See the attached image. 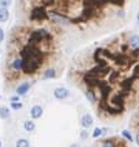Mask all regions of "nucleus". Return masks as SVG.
Returning a JSON list of instances; mask_svg holds the SVG:
<instances>
[{
	"label": "nucleus",
	"mask_w": 139,
	"mask_h": 147,
	"mask_svg": "<svg viewBox=\"0 0 139 147\" xmlns=\"http://www.w3.org/2000/svg\"><path fill=\"white\" fill-rule=\"evenodd\" d=\"M48 18V13L45 10V6L44 5H39L36 8L33 9V11L30 14V20L33 21H42V20H45Z\"/></svg>",
	"instance_id": "nucleus-1"
},
{
	"label": "nucleus",
	"mask_w": 139,
	"mask_h": 147,
	"mask_svg": "<svg viewBox=\"0 0 139 147\" xmlns=\"http://www.w3.org/2000/svg\"><path fill=\"white\" fill-rule=\"evenodd\" d=\"M93 117L89 113H85V115L82 116V119H80V125H82L83 130H87V128H89L91 125H93Z\"/></svg>",
	"instance_id": "nucleus-2"
},
{
	"label": "nucleus",
	"mask_w": 139,
	"mask_h": 147,
	"mask_svg": "<svg viewBox=\"0 0 139 147\" xmlns=\"http://www.w3.org/2000/svg\"><path fill=\"white\" fill-rule=\"evenodd\" d=\"M69 96V90H67L65 87H58L54 90V97L58 100H64Z\"/></svg>",
	"instance_id": "nucleus-3"
},
{
	"label": "nucleus",
	"mask_w": 139,
	"mask_h": 147,
	"mask_svg": "<svg viewBox=\"0 0 139 147\" xmlns=\"http://www.w3.org/2000/svg\"><path fill=\"white\" fill-rule=\"evenodd\" d=\"M43 107L40 105H34L33 107L30 109V116H31V119H40V117L43 116Z\"/></svg>",
	"instance_id": "nucleus-4"
},
{
	"label": "nucleus",
	"mask_w": 139,
	"mask_h": 147,
	"mask_svg": "<svg viewBox=\"0 0 139 147\" xmlns=\"http://www.w3.org/2000/svg\"><path fill=\"white\" fill-rule=\"evenodd\" d=\"M29 90H30V84L29 82H23L21 85H19L16 87V94H18V96H20V95H25Z\"/></svg>",
	"instance_id": "nucleus-5"
},
{
	"label": "nucleus",
	"mask_w": 139,
	"mask_h": 147,
	"mask_svg": "<svg viewBox=\"0 0 139 147\" xmlns=\"http://www.w3.org/2000/svg\"><path fill=\"white\" fill-rule=\"evenodd\" d=\"M129 46L133 50H139V35H133L129 39Z\"/></svg>",
	"instance_id": "nucleus-6"
},
{
	"label": "nucleus",
	"mask_w": 139,
	"mask_h": 147,
	"mask_svg": "<svg viewBox=\"0 0 139 147\" xmlns=\"http://www.w3.org/2000/svg\"><path fill=\"white\" fill-rule=\"evenodd\" d=\"M10 69L13 70V71H20L21 70V59L20 57H16V59H14V60L12 61V64H10Z\"/></svg>",
	"instance_id": "nucleus-7"
},
{
	"label": "nucleus",
	"mask_w": 139,
	"mask_h": 147,
	"mask_svg": "<svg viewBox=\"0 0 139 147\" xmlns=\"http://www.w3.org/2000/svg\"><path fill=\"white\" fill-rule=\"evenodd\" d=\"M55 76H57V71H55V69L50 67V69H46V70H45V72H44L43 79H44V80H49V79H54Z\"/></svg>",
	"instance_id": "nucleus-8"
},
{
	"label": "nucleus",
	"mask_w": 139,
	"mask_h": 147,
	"mask_svg": "<svg viewBox=\"0 0 139 147\" xmlns=\"http://www.w3.org/2000/svg\"><path fill=\"white\" fill-rule=\"evenodd\" d=\"M23 127H24V130H25V131L30 132V131H34V130H35V123L33 122L31 120H27V121L24 122Z\"/></svg>",
	"instance_id": "nucleus-9"
},
{
	"label": "nucleus",
	"mask_w": 139,
	"mask_h": 147,
	"mask_svg": "<svg viewBox=\"0 0 139 147\" xmlns=\"http://www.w3.org/2000/svg\"><path fill=\"white\" fill-rule=\"evenodd\" d=\"M9 19V11L8 9L0 8V23H5Z\"/></svg>",
	"instance_id": "nucleus-10"
},
{
	"label": "nucleus",
	"mask_w": 139,
	"mask_h": 147,
	"mask_svg": "<svg viewBox=\"0 0 139 147\" xmlns=\"http://www.w3.org/2000/svg\"><path fill=\"white\" fill-rule=\"evenodd\" d=\"M10 117V110L8 107H0V119L3 120H8Z\"/></svg>",
	"instance_id": "nucleus-11"
},
{
	"label": "nucleus",
	"mask_w": 139,
	"mask_h": 147,
	"mask_svg": "<svg viewBox=\"0 0 139 147\" xmlns=\"http://www.w3.org/2000/svg\"><path fill=\"white\" fill-rule=\"evenodd\" d=\"M16 147H30V143L25 138H19L16 141Z\"/></svg>",
	"instance_id": "nucleus-12"
},
{
	"label": "nucleus",
	"mask_w": 139,
	"mask_h": 147,
	"mask_svg": "<svg viewBox=\"0 0 139 147\" xmlns=\"http://www.w3.org/2000/svg\"><path fill=\"white\" fill-rule=\"evenodd\" d=\"M85 96L88 97V100L91 101V102H94V101H97V95L93 92L91 90H88L87 92H85Z\"/></svg>",
	"instance_id": "nucleus-13"
},
{
	"label": "nucleus",
	"mask_w": 139,
	"mask_h": 147,
	"mask_svg": "<svg viewBox=\"0 0 139 147\" xmlns=\"http://www.w3.org/2000/svg\"><path fill=\"white\" fill-rule=\"evenodd\" d=\"M10 107H12V110H15V111H19V110L23 109V104L19 101V102H12L10 104Z\"/></svg>",
	"instance_id": "nucleus-14"
},
{
	"label": "nucleus",
	"mask_w": 139,
	"mask_h": 147,
	"mask_svg": "<svg viewBox=\"0 0 139 147\" xmlns=\"http://www.w3.org/2000/svg\"><path fill=\"white\" fill-rule=\"evenodd\" d=\"M102 147H117V145L114 143L113 140H105V141L102 143Z\"/></svg>",
	"instance_id": "nucleus-15"
},
{
	"label": "nucleus",
	"mask_w": 139,
	"mask_h": 147,
	"mask_svg": "<svg viewBox=\"0 0 139 147\" xmlns=\"http://www.w3.org/2000/svg\"><path fill=\"white\" fill-rule=\"evenodd\" d=\"M102 135H103V132H102V128H100V127H95V128H94L93 135H91V136H93L94 138H98V137H100Z\"/></svg>",
	"instance_id": "nucleus-16"
},
{
	"label": "nucleus",
	"mask_w": 139,
	"mask_h": 147,
	"mask_svg": "<svg viewBox=\"0 0 139 147\" xmlns=\"http://www.w3.org/2000/svg\"><path fill=\"white\" fill-rule=\"evenodd\" d=\"M122 135H123V137H125L129 142H133V137H132V135H130V132H129V131L123 130V131H122Z\"/></svg>",
	"instance_id": "nucleus-17"
},
{
	"label": "nucleus",
	"mask_w": 139,
	"mask_h": 147,
	"mask_svg": "<svg viewBox=\"0 0 139 147\" xmlns=\"http://www.w3.org/2000/svg\"><path fill=\"white\" fill-rule=\"evenodd\" d=\"M88 136H89V134H88L87 130H83L82 132H80V138H82V140H87Z\"/></svg>",
	"instance_id": "nucleus-18"
},
{
	"label": "nucleus",
	"mask_w": 139,
	"mask_h": 147,
	"mask_svg": "<svg viewBox=\"0 0 139 147\" xmlns=\"http://www.w3.org/2000/svg\"><path fill=\"white\" fill-rule=\"evenodd\" d=\"M4 39H5V32H4V30H3L1 28H0V42L4 41Z\"/></svg>",
	"instance_id": "nucleus-19"
},
{
	"label": "nucleus",
	"mask_w": 139,
	"mask_h": 147,
	"mask_svg": "<svg viewBox=\"0 0 139 147\" xmlns=\"http://www.w3.org/2000/svg\"><path fill=\"white\" fill-rule=\"evenodd\" d=\"M135 78H139V65H137L134 67V79Z\"/></svg>",
	"instance_id": "nucleus-20"
},
{
	"label": "nucleus",
	"mask_w": 139,
	"mask_h": 147,
	"mask_svg": "<svg viewBox=\"0 0 139 147\" xmlns=\"http://www.w3.org/2000/svg\"><path fill=\"white\" fill-rule=\"evenodd\" d=\"M0 5H1V8L6 9V6L10 5V1H0Z\"/></svg>",
	"instance_id": "nucleus-21"
},
{
	"label": "nucleus",
	"mask_w": 139,
	"mask_h": 147,
	"mask_svg": "<svg viewBox=\"0 0 139 147\" xmlns=\"http://www.w3.org/2000/svg\"><path fill=\"white\" fill-rule=\"evenodd\" d=\"M19 100H20V97L18 96V95H16V96L10 97V101H12V102H19Z\"/></svg>",
	"instance_id": "nucleus-22"
},
{
	"label": "nucleus",
	"mask_w": 139,
	"mask_h": 147,
	"mask_svg": "<svg viewBox=\"0 0 139 147\" xmlns=\"http://www.w3.org/2000/svg\"><path fill=\"white\" fill-rule=\"evenodd\" d=\"M135 141H137V143H138V145H139V134L137 135V137H135Z\"/></svg>",
	"instance_id": "nucleus-23"
},
{
	"label": "nucleus",
	"mask_w": 139,
	"mask_h": 147,
	"mask_svg": "<svg viewBox=\"0 0 139 147\" xmlns=\"http://www.w3.org/2000/svg\"><path fill=\"white\" fill-rule=\"evenodd\" d=\"M72 147H79V146H78V145H73Z\"/></svg>",
	"instance_id": "nucleus-24"
},
{
	"label": "nucleus",
	"mask_w": 139,
	"mask_h": 147,
	"mask_svg": "<svg viewBox=\"0 0 139 147\" xmlns=\"http://www.w3.org/2000/svg\"><path fill=\"white\" fill-rule=\"evenodd\" d=\"M1 146H3V145H1V141H0V147H1Z\"/></svg>",
	"instance_id": "nucleus-25"
},
{
	"label": "nucleus",
	"mask_w": 139,
	"mask_h": 147,
	"mask_svg": "<svg viewBox=\"0 0 139 147\" xmlns=\"http://www.w3.org/2000/svg\"><path fill=\"white\" fill-rule=\"evenodd\" d=\"M0 55H1V50H0Z\"/></svg>",
	"instance_id": "nucleus-26"
},
{
	"label": "nucleus",
	"mask_w": 139,
	"mask_h": 147,
	"mask_svg": "<svg viewBox=\"0 0 139 147\" xmlns=\"http://www.w3.org/2000/svg\"><path fill=\"white\" fill-rule=\"evenodd\" d=\"M0 98H1V96H0Z\"/></svg>",
	"instance_id": "nucleus-27"
}]
</instances>
